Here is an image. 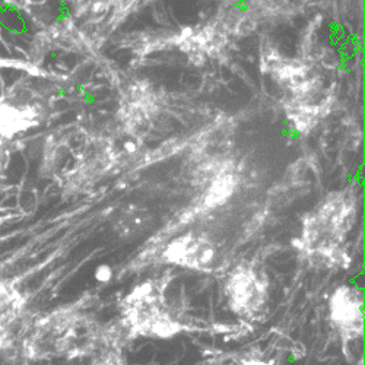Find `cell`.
<instances>
[{
	"mask_svg": "<svg viewBox=\"0 0 365 365\" xmlns=\"http://www.w3.org/2000/svg\"><path fill=\"white\" fill-rule=\"evenodd\" d=\"M354 217V209L348 199H336L327 202L306 225L304 238L310 252L331 256L339 250V242L349 230V220Z\"/></svg>",
	"mask_w": 365,
	"mask_h": 365,
	"instance_id": "obj_1",
	"label": "cell"
},
{
	"mask_svg": "<svg viewBox=\"0 0 365 365\" xmlns=\"http://www.w3.org/2000/svg\"><path fill=\"white\" fill-rule=\"evenodd\" d=\"M22 309L21 294L8 284L0 282V349L11 344Z\"/></svg>",
	"mask_w": 365,
	"mask_h": 365,
	"instance_id": "obj_2",
	"label": "cell"
}]
</instances>
